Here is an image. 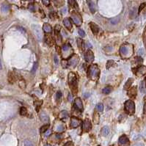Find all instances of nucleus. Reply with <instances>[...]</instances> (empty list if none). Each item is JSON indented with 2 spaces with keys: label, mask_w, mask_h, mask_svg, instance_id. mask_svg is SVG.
Listing matches in <instances>:
<instances>
[{
  "label": "nucleus",
  "mask_w": 146,
  "mask_h": 146,
  "mask_svg": "<svg viewBox=\"0 0 146 146\" xmlns=\"http://www.w3.org/2000/svg\"><path fill=\"white\" fill-rule=\"evenodd\" d=\"M83 131L85 132H88L90 131V129L92 128V124L90 123V121L88 120H85V121L83 122Z\"/></svg>",
  "instance_id": "obj_11"
},
{
  "label": "nucleus",
  "mask_w": 146,
  "mask_h": 146,
  "mask_svg": "<svg viewBox=\"0 0 146 146\" xmlns=\"http://www.w3.org/2000/svg\"><path fill=\"white\" fill-rule=\"evenodd\" d=\"M63 24H64V25H65V27H67L68 29H71L72 24H71V22L70 21V19H68V18L64 19V20H63Z\"/></svg>",
  "instance_id": "obj_16"
},
{
  "label": "nucleus",
  "mask_w": 146,
  "mask_h": 146,
  "mask_svg": "<svg viewBox=\"0 0 146 146\" xmlns=\"http://www.w3.org/2000/svg\"><path fill=\"white\" fill-rule=\"evenodd\" d=\"M69 50H71V46L70 44H65L63 46V53L68 52Z\"/></svg>",
  "instance_id": "obj_26"
},
{
  "label": "nucleus",
  "mask_w": 146,
  "mask_h": 146,
  "mask_svg": "<svg viewBox=\"0 0 146 146\" xmlns=\"http://www.w3.org/2000/svg\"><path fill=\"white\" fill-rule=\"evenodd\" d=\"M62 66L64 68H67L68 67V60H65V59H63V60H62Z\"/></svg>",
  "instance_id": "obj_36"
},
{
  "label": "nucleus",
  "mask_w": 146,
  "mask_h": 146,
  "mask_svg": "<svg viewBox=\"0 0 146 146\" xmlns=\"http://www.w3.org/2000/svg\"><path fill=\"white\" fill-rule=\"evenodd\" d=\"M120 51H121V54L123 56H126V55L128 54V47L126 46H121V49H120Z\"/></svg>",
  "instance_id": "obj_19"
},
{
  "label": "nucleus",
  "mask_w": 146,
  "mask_h": 146,
  "mask_svg": "<svg viewBox=\"0 0 146 146\" xmlns=\"http://www.w3.org/2000/svg\"><path fill=\"white\" fill-rule=\"evenodd\" d=\"M133 82H134V79H131V78L128 79L127 80L126 83L125 85H124V89H125V90H127V89L131 87V84L133 83Z\"/></svg>",
  "instance_id": "obj_23"
},
{
  "label": "nucleus",
  "mask_w": 146,
  "mask_h": 146,
  "mask_svg": "<svg viewBox=\"0 0 146 146\" xmlns=\"http://www.w3.org/2000/svg\"><path fill=\"white\" fill-rule=\"evenodd\" d=\"M125 110L128 115H133L135 112V105L133 101L128 100L125 103Z\"/></svg>",
  "instance_id": "obj_3"
},
{
  "label": "nucleus",
  "mask_w": 146,
  "mask_h": 146,
  "mask_svg": "<svg viewBox=\"0 0 146 146\" xmlns=\"http://www.w3.org/2000/svg\"><path fill=\"white\" fill-rule=\"evenodd\" d=\"M129 144H130V142H129V140H128L127 136L122 135L119 138V140H118L119 146H128Z\"/></svg>",
  "instance_id": "obj_5"
},
{
  "label": "nucleus",
  "mask_w": 146,
  "mask_h": 146,
  "mask_svg": "<svg viewBox=\"0 0 146 146\" xmlns=\"http://www.w3.org/2000/svg\"><path fill=\"white\" fill-rule=\"evenodd\" d=\"M53 1L54 5L57 7H60L64 4V0H53Z\"/></svg>",
  "instance_id": "obj_29"
},
{
  "label": "nucleus",
  "mask_w": 146,
  "mask_h": 146,
  "mask_svg": "<svg viewBox=\"0 0 146 146\" xmlns=\"http://www.w3.org/2000/svg\"><path fill=\"white\" fill-rule=\"evenodd\" d=\"M43 29H44V30L47 32V33H50L51 32V31H52V29H51V25L46 23L44 24V27H43Z\"/></svg>",
  "instance_id": "obj_20"
},
{
  "label": "nucleus",
  "mask_w": 146,
  "mask_h": 146,
  "mask_svg": "<svg viewBox=\"0 0 146 146\" xmlns=\"http://www.w3.org/2000/svg\"><path fill=\"white\" fill-rule=\"evenodd\" d=\"M64 146H74V145L72 142H68L64 145Z\"/></svg>",
  "instance_id": "obj_45"
},
{
  "label": "nucleus",
  "mask_w": 146,
  "mask_h": 146,
  "mask_svg": "<svg viewBox=\"0 0 146 146\" xmlns=\"http://www.w3.org/2000/svg\"><path fill=\"white\" fill-rule=\"evenodd\" d=\"M65 127L64 125H59L57 128V131H59V132H62V131H65Z\"/></svg>",
  "instance_id": "obj_33"
},
{
  "label": "nucleus",
  "mask_w": 146,
  "mask_h": 146,
  "mask_svg": "<svg viewBox=\"0 0 146 146\" xmlns=\"http://www.w3.org/2000/svg\"><path fill=\"white\" fill-rule=\"evenodd\" d=\"M114 64V61L113 60H108L107 61V68L109 69V68L112 66V65Z\"/></svg>",
  "instance_id": "obj_37"
},
{
  "label": "nucleus",
  "mask_w": 146,
  "mask_h": 146,
  "mask_svg": "<svg viewBox=\"0 0 146 146\" xmlns=\"http://www.w3.org/2000/svg\"><path fill=\"white\" fill-rule=\"evenodd\" d=\"M78 32H79V35H80V37H84L85 36V33H84V32L82 30V29H79V30H78Z\"/></svg>",
  "instance_id": "obj_41"
},
{
  "label": "nucleus",
  "mask_w": 146,
  "mask_h": 146,
  "mask_svg": "<svg viewBox=\"0 0 146 146\" xmlns=\"http://www.w3.org/2000/svg\"><path fill=\"white\" fill-rule=\"evenodd\" d=\"M54 63H55L56 65H58V64H59V59H58V58H57V56H54Z\"/></svg>",
  "instance_id": "obj_47"
},
{
  "label": "nucleus",
  "mask_w": 146,
  "mask_h": 146,
  "mask_svg": "<svg viewBox=\"0 0 146 146\" xmlns=\"http://www.w3.org/2000/svg\"><path fill=\"white\" fill-rule=\"evenodd\" d=\"M20 114L23 116H25L27 115V109H26L25 107H21V109H20Z\"/></svg>",
  "instance_id": "obj_31"
},
{
  "label": "nucleus",
  "mask_w": 146,
  "mask_h": 146,
  "mask_svg": "<svg viewBox=\"0 0 146 146\" xmlns=\"http://www.w3.org/2000/svg\"><path fill=\"white\" fill-rule=\"evenodd\" d=\"M10 8V5H9L5 3V4H3V5H2V7H1V10H2V13H7L9 12Z\"/></svg>",
  "instance_id": "obj_18"
},
{
  "label": "nucleus",
  "mask_w": 146,
  "mask_h": 146,
  "mask_svg": "<svg viewBox=\"0 0 146 146\" xmlns=\"http://www.w3.org/2000/svg\"><path fill=\"white\" fill-rule=\"evenodd\" d=\"M79 61V58L77 55H73L68 60V66H71V67H76L78 64Z\"/></svg>",
  "instance_id": "obj_7"
},
{
  "label": "nucleus",
  "mask_w": 146,
  "mask_h": 146,
  "mask_svg": "<svg viewBox=\"0 0 146 146\" xmlns=\"http://www.w3.org/2000/svg\"><path fill=\"white\" fill-rule=\"evenodd\" d=\"M32 27V29H33L34 32H35V35H36L38 39L40 40L43 38V35H42L41 29L40 28V26H38L37 24H33Z\"/></svg>",
  "instance_id": "obj_6"
},
{
  "label": "nucleus",
  "mask_w": 146,
  "mask_h": 146,
  "mask_svg": "<svg viewBox=\"0 0 146 146\" xmlns=\"http://www.w3.org/2000/svg\"><path fill=\"white\" fill-rule=\"evenodd\" d=\"M88 6L90 7V11L93 13H95V6H94V4L90 1V0H88Z\"/></svg>",
  "instance_id": "obj_25"
},
{
  "label": "nucleus",
  "mask_w": 146,
  "mask_h": 146,
  "mask_svg": "<svg viewBox=\"0 0 146 146\" xmlns=\"http://www.w3.org/2000/svg\"><path fill=\"white\" fill-rule=\"evenodd\" d=\"M128 96L130 98H134L136 96V88L134 87L132 88H131L128 92Z\"/></svg>",
  "instance_id": "obj_14"
},
{
  "label": "nucleus",
  "mask_w": 146,
  "mask_h": 146,
  "mask_svg": "<svg viewBox=\"0 0 146 146\" xmlns=\"http://www.w3.org/2000/svg\"><path fill=\"white\" fill-rule=\"evenodd\" d=\"M42 1H43L44 5H46V6H48L50 4V0H42Z\"/></svg>",
  "instance_id": "obj_44"
},
{
  "label": "nucleus",
  "mask_w": 146,
  "mask_h": 146,
  "mask_svg": "<svg viewBox=\"0 0 146 146\" xmlns=\"http://www.w3.org/2000/svg\"><path fill=\"white\" fill-rule=\"evenodd\" d=\"M51 131H50V130H48V131H47L45 133V136H46V137H47V136H49L51 134Z\"/></svg>",
  "instance_id": "obj_48"
},
{
  "label": "nucleus",
  "mask_w": 146,
  "mask_h": 146,
  "mask_svg": "<svg viewBox=\"0 0 146 146\" xmlns=\"http://www.w3.org/2000/svg\"><path fill=\"white\" fill-rule=\"evenodd\" d=\"M133 146H144V145L142 143H136V144L134 145Z\"/></svg>",
  "instance_id": "obj_50"
},
{
  "label": "nucleus",
  "mask_w": 146,
  "mask_h": 146,
  "mask_svg": "<svg viewBox=\"0 0 146 146\" xmlns=\"http://www.w3.org/2000/svg\"><path fill=\"white\" fill-rule=\"evenodd\" d=\"M112 90H113L112 87H111V86H107V87L104 88L102 90V92L104 94H109L112 91Z\"/></svg>",
  "instance_id": "obj_24"
},
{
  "label": "nucleus",
  "mask_w": 146,
  "mask_h": 146,
  "mask_svg": "<svg viewBox=\"0 0 146 146\" xmlns=\"http://www.w3.org/2000/svg\"><path fill=\"white\" fill-rule=\"evenodd\" d=\"M84 59L88 63H92L94 60V54L91 50H88L84 54Z\"/></svg>",
  "instance_id": "obj_8"
},
{
  "label": "nucleus",
  "mask_w": 146,
  "mask_h": 146,
  "mask_svg": "<svg viewBox=\"0 0 146 146\" xmlns=\"http://www.w3.org/2000/svg\"><path fill=\"white\" fill-rule=\"evenodd\" d=\"M144 115L145 117H146V103L144 105Z\"/></svg>",
  "instance_id": "obj_49"
},
{
  "label": "nucleus",
  "mask_w": 146,
  "mask_h": 146,
  "mask_svg": "<svg viewBox=\"0 0 146 146\" xmlns=\"http://www.w3.org/2000/svg\"><path fill=\"white\" fill-rule=\"evenodd\" d=\"M68 117V113L66 111H63L59 114V117L61 119H64V118H67Z\"/></svg>",
  "instance_id": "obj_30"
},
{
  "label": "nucleus",
  "mask_w": 146,
  "mask_h": 146,
  "mask_svg": "<svg viewBox=\"0 0 146 146\" xmlns=\"http://www.w3.org/2000/svg\"><path fill=\"white\" fill-rule=\"evenodd\" d=\"M109 133V128L108 126H104L101 129V134L102 136H107Z\"/></svg>",
  "instance_id": "obj_22"
},
{
  "label": "nucleus",
  "mask_w": 146,
  "mask_h": 146,
  "mask_svg": "<svg viewBox=\"0 0 146 146\" xmlns=\"http://www.w3.org/2000/svg\"><path fill=\"white\" fill-rule=\"evenodd\" d=\"M118 21H119V18H115V19H111V23L112 24H116L118 23Z\"/></svg>",
  "instance_id": "obj_39"
},
{
  "label": "nucleus",
  "mask_w": 146,
  "mask_h": 146,
  "mask_svg": "<svg viewBox=\"0 0 146 146\" xmlns=\"http://www.w3.org/2000/svg\"><path fill=\"white\" fill-rule=\"evenodd\" d=\"M48 127H49V125H46V126H43L41 128H40V132L41 133H44L45 131H46L47 130V128H48Z\"/></svg>",
  "instance_id": "obj_40"
},
{
  "label": "nucleus",
  "mask_w": 146,
  "mask_h": 146,
  "mask_svg": "<svg viewBox=\"0 0 146 146\" xmlns=\"http://www.w3.org/2000/svg\"><path fill=\"white\" fill-rule=\"evenodd\" d=\"M19 30L21 31V32H23L24 33H25V29H23L22 27H21H21H19Z\"/></svg>",
  "instance_id": "obj_51"
},
{
  "label": "nucleus",
  "mask_w": 146,
  "mask_h": 146,
  "mask_svg": "<svg viewBox=\"0 0 146 146\" xmlns=\"http://www.w3.org/2000/svg\"><path fill=\"white\" fill-rule=\"evenodd\" d=\"M29 9L31 10V11H35V5H34L33 4H30L29 5Z\"/></svg>",
  "instance_id": "obj_42"
},
{
  "label": "nucleus",
  "mask_w": 146,
  "mask_h": 146,
  "mask_svg": "<svg viewBox=\"0 0 146 146\" xmlns=\"http://www.w3.org/2000/svg\"><path fill=\"white\" fill-rule=\"evenodd\" d=\"M62 98V92L60 91H58L56 94V98L57 100H59Z\"/></svg>",
  "instance_id": "obj_38"
},
{
  "label": "nucleus",
  "mask_w": 146,
  "mask_h": 146,
  "mask_svg": "<svg viewBox=\"0 0 146 146\" xmlns=\"http://www.w3.org/2000/svg\"><path fill=\"white\" fill-rule=\"evenodd\" d=\"M68 4L70 5V6H71L73 8H76V10L79 9V6H78V4L76 2V0H68Z\"/></svg>",
  "instance_id": "obj_21"
},
{
  "label": "nucleus",
  "mask_w": 146,
  "mask_h": 146,
  "mask_svg": "<svg viewBox=\"0 0 146 146\" xmlns=\"http://www.w3.org/2000/svg\"><path fill=\"white\" fill-rule=\"evenodd\" d=\"M145 85H146V77H145Z\"/></svg>",
  "instance_id": "obj_53"
},
{
  "label": "nucleus",
  "mask_w": 146,
  "mask_h": 146,
  "mask_svg": "<svg viewBox=\"0 0 146 146\" xmlns=\"http://www.w3.org/2000/svg\"><path fill=\"white\" fill-rule=\"evenodd\" d=\"M77 44H78V47H79V49L81 51H84V49H85V45L84 44V42L82 39H77Z\"/></svg>",
  "instance_id": "obj_15"
},
{
  "label": "nucleus",
  "mask_w": 146,
  "mask_h": 146,
  "mask_svg": "<svg viewBox=\"0 0 146 146\" xmlns=\"http://www.w3.org/2000/svg\"><path fill=\"white\" fill-rule=\"evenodd\" d=\"M135 73L138 76H141L145 75L146 73V67L142 65V66H140L139 68H137L135 71Z\"/></svg>",
  "instance_id": "obj_12"
},
{
  "label": "nucleus",
  "mask_w": 146,
  "mask_h": 146,
  "mask_svg": "<svg viewBox=\"0 0 146 146\" xmlns=\"http://www.w3.org/2000/svg\"><path fill=\"white\" fill-rule=\"evenodd\" d=\"M80 123H81V121H80L79 119H78L76 117H71V124H70L71 128H77L78 126H79Z\"/></svg>",
  "instance_id": "obj_10"
},
{
  "label": "nucleus",
  "mask_w": 146,
  "mask_h": 146,
  "mask_svg": "<svg viewBox=\"0 0 146 146\" xmlns=\"http://www.w3.org/2000/svg\"><path fill=\"white\" fill-rule=\"evenodd\" d=\"M71 19H72L73 23L76 26H81V24L82 23V17L80 16V15H79L76 12H73L71 13Z\"/></svg>",
  "instance_id": "obj_4"
},
{
  "label": "nucleus",
  "mask_w": 146,
  "mask_h": 146,
  "mask_svg": "<svg viewBox=\"0 0 146 146\" xmlns=\"http://www.w3.org/2000/svg\"><path fill=\"white\" fill-rule=\"evenodd\" d=\"M90 25V27L92 32V33L94 34V35H97V34L99 32V27L95 23H93V22H90L89 24Z\"/></svg>",
  "instance_id": "obj_13"
},
{
  "label": "nucleus",
  "mask_w": 146,
  "mask_h": 146,
  "mask_svg": "<svg viewBox=\"0 0 146 146\" xmlns=\"http://www.w3.org/2000/svg\"><path fill=\"white\" fill-rule=\"evenodd\" d=\"M46 43L47 44H49V46H52L53 45V39L51 37L49 36H46Z\"/></svg>",
  "instance_id": "obj_27"
},
{
  "label": "nucleus",
  "mask_w": 146,
  "mask_h": 146,
  "mask_svg": "<svg viewBox=\"0 0 146 146\" xmlns=\"http://www.w3.org/2000/svg\"><path fill=\"white\" fill-rule=\"evenodd\" d=\"M40 120L42 121V122H44V123H48L49 121V116L45 112H41L40 115Z\"/></svg>",
  "instance_id": "obj_17"
},
{
  "label": "nucleus",
  "mask_w": 146,
  "mask_h": 146,
  "mask_svg": "<svg viewBox=\"0 0 146 146\" xmlns=\"http://www.w3.org/2000/svg\"><path fill=\"white\" fill-rule=\"evenodd\" d=\"M74 103H75V104H74V107H75V109H77L78 110L82 112L84 107H83L82 101L81 98H76L75 99V101H74Z\"/></svg>",
  "instance_id": "obj_9"
},
{
  "label": "nucleus",
  "mask_w": 146,
  "mask_h": 146,
  "mask_svg": "<svg viewBox=\"0 0 146 146\" xmlns=\"http://www.w3.org/2000/svg\"><path fill=\"white\" fill-rule=\"evenodd\" d=\"M68 84L70 86V88L73 94L77 93L78 90V81H77L76 76L74 73L71 72L68 74Z\"/></svg>",
  "instance_id": "obj_2"
},
{
  "label": "nucleus",
  "mask_w": 146,
  "mask_h": 146,
  "mask_svg": "<svg viewBox=\"0 0 146 146\" xmlns=\"http://www.w3.org/2000/svg\"><path fill=\"white\" fill-rule=\"evenodd\" d=\"M96 109L98 112H102L103 110H104V105H103L102 104H98L96 105Z\"/></svg>",
  "instance_id": "obj_32"
},
{
  "label": "nucleus",
  "mask_w": 146,
  "mask_h": 146,
  "mask_svg": "<svg viewBox=\"0 0 146 146\" xmlns=\"http://www.w3.org/2000/svg\"><path fill=\"white\" fill-rule=\"evenodd\" d=\"M146 6V3H142V4H141V5L140 6V7H139V13H140L141 12V10L143 9V8L145 7Z\"/></svg>",
  "instance_id": "obj_43"
},
{
  "label": "nucleus",
  "mask_w": 146,
  "mask_h": 146,
  "mask_svg": "<svg viewBox=\"0 0 146 146\" xmlns=\"http://www.w3.org/2000/svg\"><path fill=\"white\" fill-rule=\"evenodd\" d=\"M46 146H51V145H46Z\"/></svg>",
  "instance_id": "obj_54"
},
{
  "label": "nucleus",
  "mask_w": 146,
  "mask_h": 146,
  "mask_svg": "<svg viewBox=\"0 0 146 146\" xmlns=\"http://www.w3.org/2000/svg\"><path fill=\"white\" fill-rule=\"evenodd\" d=\"M99 74H100V70L97 65L93 64L89 67L88 71V76L90 79L93 81L98 80L99 78Z\"/></svg>",
  "instance_id": "obj_1"
},
{
  "label": "nucleus",
  "mask_w": 146,
  "mask_h": 146,
  "mask_svg": "<svg viewBox=\"0 0 146 146\" xmlns=\"http://www.w3.org/2000/svg\"><path fill=\"white\" fill-rule=\"evenodd\" d=\"M38 68V63H37V62H35V63H34V65H33V67H32V73H35V71H37Z\"/></svg>",
  "instance_id": "obj_35"
},
{
  "label": "nucleus",
  "mask_w": 146,
  "mask_h": 146,
  "mask_svg": "<svg viewBox=\"0 0 146 146\" xmlns=\"http://www.w3.org/2000/svg\"><path fill=\"white\" fill-rule=\"evenodd\" d=\"M93 121H94V123L95 124H98L99 123V115L98 113H94Z\"/></svg>",
  "instance_id": "obj_28"
},
{
  "label": "nucleus",
  "mask_w": 146,
  "mask_h": 146,
  "mask_svg": "<svg viewBox=\"0 0 146 146\" xmlns=\"http://www.w3.org/2000/svg\"><path fill=\"white\" fill-rule=\"evenodd\" d=\"M98 146H100V145H98Z\"/></svg>",
  "instance_id": "obj_55"
},
{
  "label": "nucleus",
  "mask_w": 146,
  "mask_h": 146,
  "mask_svg": "<svg viewBox=\"0 0 146 146\" xmlns=\"http://www.w3.org/2000/svg\"><path fill=\"white\" fill-rule=\"evenodd\" d=\"M2 68V63H1V60H0V70H1Z\"/></svg>",
  "instance_id": "obj_52"
},
{
  "label": "nucleus",
  "mask_w": 146,
  "mask_h": 146,
  "mask_svg": "<svg viewBox=\"0 0 146 146\" xmlns=\"http://www.w3.org/2000/svg\"><path fill=\"white\" fill-rule=\"evenodd\" d=\"M24 146H34L32 142L30 140H25L24 142Z\"/></svg>",
  "instance_id": "obj_34"
},
{
  "label": "nucleus",
  "mask_w": 146,
  "mask_h": 146,
  "mask_svg": "<svg viewBox=\"0 0 146 146\" xmlns=\"http://www.w3.org/2000/svg\"><path fill=\"white\" fill-rule=\"evenodd\" d=\"M136 60L137 61V63H142V59L140 57H136Z\"/></svg>",
  "instance_id": "obj_46"
}]
</instances>
